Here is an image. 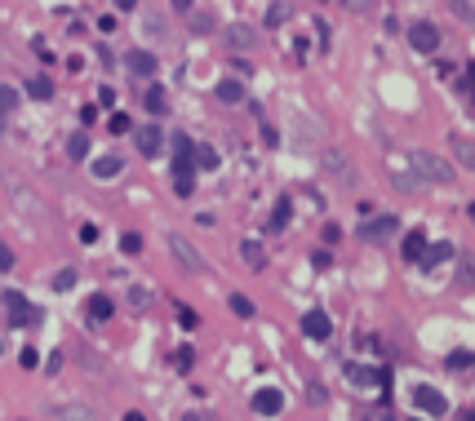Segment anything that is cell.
I'll return each mask as SVG.
<instances>
[{
	"instance_id": "cell-1",
	"label": "cell",
	"mask_w": 475,
	"mask_h": 421,
	"mask_svg": "<svg viewBox=\"0 0 475 421\" xmlns=\"http://www.w3.org/2000/svg\"><path fill=\"white\" fill-rule=\"evenodd\" d=\"M413 168H418V182H431V187H449L453 182V164L445 156H435V151H413Z\"/></svg>"
},
{
	"instance_id": "cell-2",
	"label": "cell",
	"mask_w": 475,
	"mask_h": 421,
	"mask_svg": "<svg viewBox=\"0 0 475 421\" xmlns=\"http://www.w3.org/2000/svg\"><path fill=\"white\" fill-rule=\"evenodd\" d=\"M169 253H173V262L183 266V271H191V275H205V271H209L205 258L191 248V240H183V235H169Z\"/></svg>"
},
{
	"instance_id": "cell-3",
	"label": "cell",
	"mask_w": 475,
	"mask_h": 421,
	"mask_svg": "<svg viewBox=\"0 0 475 421\" xmlns=\"http://www.w3.org/2000/svg\"><path fill=\"white\" fill-rule=\"evenodd\" d=\"M408 45H413L418 54H435L440 49V27L435 23H413L408 27Z\"/></svg>"
},
{
	"instance_id": "cell-4",
	"label": "cell",
	"mask_w": 475,
	"mask_h": 421,
	"mask_svg": "<svg viewBox=\"0 0 475 421\" xmlns=\"http://www.w3.org/2000/svg\"><path fill=\"white\" fill-rule=\"evenodd\" d=\"M413 399H418V408H422V413H431V417H445V413H449V399L440 395L435 386H418Z\"/></svg>"
},
{
	"instance_id": "cell-5",
	"label": "cell",
	"mask_w": 475,
	"mask_h": 421,
	"mask_svg": "<svg viewBox=\"0 0 475 421\" xmlns=\"http://www.w3.org/2000/svg\"><path fill=\"white\" fill-rule=\"evenodd\" d=\"M280 408H285V395L275 391V386H262V391L253 395V413H258V417H275Z\"/></svg>"
},
{
	"instance_id": "cell-6",
	"label": "cell",
	"mask_w": 475,
	"mask_h": 421,
	"mask_svg": "<svg viewBox=\"0 0 475 421\" xmlns=\"http://www.w3.org/2000/svg\"><path fill=\"white\" fill-rule=\"evenodd\" d=\"M125 67H129L134 76H156V71H160L156 54H147V49H129V54H125Z\"/></svg>"
},
{
	"instance_id": "cell-7",
	"label": "cell",
	"mask_w": 475,
	"mask_h": 421,
	"mask_svg": "<svg viewBox=\"0 0 475 421\" xmlns=\"http://www.w3.org/2000/svg\"><path fill=\"white\" fill-rule=\"evenodd\" d=\"M5 311H9V324H36V319H40L18 293H5Z\"/></svg>"
},
{
	"instance_id": "cell-8",
	"label": "cell",
	"mask_w": 475,
	"mask_h": 421,
	"mask_svg": "<svg viewBox=\"0 0 475 421\" xmlns=\"http://www.w3.org/2000/svg\"><path fill=\"white\" fill-rule=\"evenodd\" d=\"M302 333L316 337V342H324V337L333 333V324H329V315H324V311H307L302 315Z\"/></svg>"
},
{
	"instance_id": "cell-9",
	"label": "cell",
	"mask_w": 475,
	"mask_h": 421,
	"mask_svg": "<svg viewBox=\"0 0 475 421\" xmlns=\"http://www.w3.org/2000/svg\"><path fill=\"white\" fill-rule=\"evenodd\" d=\"M324 168L329 173H342V187H355V168L347 156H338V151H324Z\"/></svg>"
},
{
	"instance_id": "cell-10",
	"label": "cell",
	"mask_w": 475,
	"mask_h": 421,
	"mask_svg": "<svg viewBox=\"0 0 475 421\" xmlns=\"http://www.w3.org/2000/svg\"><path fill=\"white\" fill-rule=\"evenodd\" d=\"M54 421H98V413L89 408V403H58Z\"/></svg>"
},
{
	"instance_id": "cell-11",
	"label": "cell",
	"mask_w": 475,
	"mask_h": 421,
	"mask_svg": "<svg viewBox=\"0 0 475 421\" xmlns=\"http://www.w3.org/2000/svg\"><path fill=\"white\" fill-rule=\"evenodd\" d=\"M160 146H165V138H160V129H156V125L138 129V151H142L147 160H156V156H160Z\"/></svg>"
},
{
	"instance_id": "cell-12",
	"label": "cell",
	"mask_w": 475,
	"mask_h": 421,
	"mask_svg": "<svg viewBox=\"0 0 475 421\" xmlns=\"http://www.w3.org/2000/svg\"><path fill=\"white\" fill-rule=\"evenodd\" d=\"M422 253H427V235H422V231H408L404 244H400V258L404 262H422Z\"/></svg>"
},
{
	"instance_id": "cell-13",
	"label": "cell",
	"mask_w": 475,
	"mask_h": 421,
	"mask_svg": "<svg viewBox=\"0 0 475 421\" xmlns=\"http://www.w3.org/2000/svg\"><path fill=\"white\" fill-rule=\"evenodd\" d=\"M391 231H396V217H378V222H365V231H360V235H365L369 244H382Z\"/></svg>"
},
{
	"instance_id": "cell-14",
	"label": "cell",
	"mask_w": 475,
	"mask_h": 421,
	"mask_svg": "<svg viewBox=\"0 0 475 421\" xmlns=\"http://www.w3.org/2000/svg\"><path fill=\"white\" fill-rule=\"evenodd\" d=\"M111 311H116V306H111V297H107V293H93V297L85 301V315H89V319H98V324H103V319H111Z\"/></svg>"
},
{
	"instance_id": "cell-15",
	"label": "cell",
	"mask_w": 475,
	"mask_h": 421,
	"mask_svg": "<svg viewBox=\"0 0 475 421\" xmlns=\"http://www.w3.org/2000/svg\"><path fill=\"white\" fill-rule=\"evenodd\" d=\"M23 89H27V98H36V103H49V98H54V80L49 76H31Z\"/></svg>"
},
{
	"instance_id": "cell-16",
	"label": "cell",
	"mask_w": 475,
	"mask_h": 421,
	"mask_svg": "<svg viewBox=\"0 0 475 421\" xmlns=\"http://www.w3.org/2000/svg\"><path fill=\"white\" fill-rule=\"evenodd\" d=\"M227 45H231V49H253V45H258V36H253V27L236 23L231 31H227Z\"/></svg>"
},
{
	"instance_id": "cell-17",
	"label": "cell",
	"mask_w": 475,
	"mask_h": 421,
	"mask_svg": "<svg viewBox=\"0 0 475 421\" xmlns=\"http://www.w3.org/2000/svg\"><path fill=\"white\" fill-rule=\"evenodd\" d=\"M449 258H453V244L445 240V244H431V253H422V262H418V266L435 271V266H440V262H449Z\"/></svg>"
},
{
	"instance_id": "cell-18",
	"label": "cell",
	"mask_w": 475,
	"mask_h": 421,
	"mask_svg": "<svg viewBox=\"0 0 475 421\" xmlns=\"http://www.w3.org/2000/svg\"><path fill=\"white\" fill-rule=\"evenodd\" d=\"M218 103H227V107L244 103V84H240V80H222V84H218Z\"/></svg>"
},
{
	"instance_id": "cell-19",
	"label": "cell",
	"mask_w": 475,
	"mask_h": 421,
	"mask_svg": "<svg viewBox=\"0 0 475 421\" xmlns=\"http://www.w3.org/2000/svg\"><path fill=\"white\" fill-rule=\"evenodd\" d=\"M120 168H125L120 156H98V160H93V178H116Z\"/></svg>"
},
{
	"instance_id": "cell-20",
	"label": "cell",
	"mask_w": 475,
	"mask_h": 421,
	"mask_svg": "<svg viewBox=\"0 0 475 421\" xmlns=\"http://www.w3.org/2000/svg\"><path fill=\"white\" fill-rule=\"evenodd\" d=\"M191 160H195V164H200V168H205V173H214V168H218V151H214V146H205V142H200V146H191Z\"/></svg>"
},
{
	"instance_id": "cell-21",
	"label": "cell",
	"mask_w": 475,
	"mask_h": 421,
	"mask_svg": "<svg viewBox=\"0 0 475 421\" xmlns=\"http://www.w3.org/2000/svg\"><path fill=\"white\" fill-rule=\"evenodd\" d=\"M147 111H151V115H165V111H169V93L160 89V84H151V89H147Z\"/></svg>"
},
{
	"instance_id": "cell-22",
	"label": "cell",
	"mask_w": 475,
	"mask_h": 421,
	"mask_svg": "<svg viewBox=\"0 0 475 421\" xmlns=\"http://www.w3.org/2000/svg\"><path fill=\"white\" fill-rule=\"evenodd\" d=\"M347 377H351V381H360V386L382 381V373H378V368H360V364H347Z\"/></svg>"
},
{
	"instance_id": "cell-23",
	"label": "cell",
	"mask_w": 475,
	"mask_h": 421,
	"mask_svg": "<svg viewBox=\"0 0 475 421\" xmlns=\"http://www.w3.org/2000/svg\"><path fill=\"white\" fill-rule=\"evenodd\" d=\"M67 156L71 160H85L89 156V133H71V138H67Z\"/></svg>"
},
{
	"instance_id": "cell-24",
	"label": "cell",
	"mask_w": 475,
	"mask_h": 421,
	"mask_svg": "<svg viewBox=\"0 0 475 421\" xmlns=\"http://www.w3.org/2000/svg\"><path fill=\"white\" fill-rule=\"evenodd\" d=\"M289 213H293V200L285 195L280 204H275V213H271V231H285L289 226Z\"/></svg>"
},
{
	"instance_id": "cell-25",
	"label": "cell",
	"mask_w": 475,
	"mask_h": 421,
	"mask_svg": "<svg viewBox=\"0 0 475 421\" xmlns=\"http://www.w3.org/2000/svg\"><path fill=\"white\" fill-rule=\"evenodd\" d=\"M240 248H244V262H249L253 271H262V266H267V258H262V244H258V240H244Z\"/></svg>"
},
{
	"instance_id": "cell-26",
	"label": "cell",
	"mask_w": 475,
	"mask_h": 421,
	"mask_svg": "<svg viewBox=\"0 0 475 421\" xmlns=\"http://www.w3.org/2000/svg\"><path fill=\"white\" fill-rule=\"evenodd\" d=\"M120 248L129 253V258H138V253H142V235H138V231H125V235H120Z\"/></svg>"
},
{
	"instance_id": "cell-27",
	"label": "cell",
	"mask_w": 475,
	"mask_h": 421,
	"mask_svg": "<svg viewBox=\"0 0 475 421\" xmlns=\"http://www.w3.org/2000/svg\"><path fill=\"white\" fill-rule=\"evenodd\" d=\"M54 289H58V293H71V289H76V271H71V266H62V271L54 275Z\"/></svg>"
},
{
	"instance_id": "cell-28",
	"label": "cell",
	"mask_w": 475,
	"mask_h": 421,
	"mask_svg": "<svg viewBox=\"0 0 475 421\" xmlns=\"http://www.w3.org/2000/svg\"><path fill=\"white\" fill-rule=\"evenodd\" d=\"M18 107V89H9V84H0V115Z\"/></svg>"
},
{
	"instance_id": "cell-29",
	"label": "cell",
	"mask_w": 475,
	"mask_h": 421,
	"mask_svg": "<svg viewBox=\"0 0 475 421\" xmlns=\"http://www.w3.org/2000/svg\"><path fill=\"white\" fill-rule=\"evenodd\" d=\"M231 311H236L240 319H249V315H253V301L244 297V293H231Z\"/></svg>"
},
{
	"instance_id": "cell-30",
	"label": "cell",
	"mask_w": 475,
	"mask_h": 421,
	"mask_svg": "<svg viewBox=\"0 0 475 421\" xmlns=\"http://www.w3.org/2000/svg\"><path fill=\"white\" fill-rule=\"evenodd\" d=\"M191 31H214V13H191Z\"/></svg>"
},
{
	"instance_id": "cell-31",
	"label": "cell",
	"mask_w": 475,
	"mask_h": 421,
	"mask_svg": "<svg viewBox=\"0 0 475 421\" xmlns=\"http://www.w3.org/2000/svg\"><path fill=\"white\" fill-rule=\"evenodd\" d=\"M342 9H351V13H369L373 9V0H338Z\"/></svg>"
},
{
	"instance_id": "cell-32",
	"label": "cell",
	"mask_w": 475,
	"mask_h": 421,
	"mask_svg": "<svg viewBox=\"0 0 475 421\" xmlns=\"http://www.w3.org/2000/svg\"><path fill=\"white\" fill-rule=\"evenodd\" d=\"M285 18H289V5H275V9L267 13V27H280Z\"/></svg>"
},
{
	"instance_id": "cell-33",
	"label": "cell",
	"mask_w": 475,
	"mask_h": 421,
	"mask_svg": "<svg viewBox=\"0 0 475 421\" xmlns=\"http://www.w3.org/2000/svg\"><path fill=\"white\" fill-rule=\"evenodd\" d=\"M449 368H471V350H453V355H449Z\"/></svg>"
},
{
	"instance_id": "cell-34",
	"label": "cell",
	"mask_w": 475,
	"mask_h": 421,
	"mask_svg": "<svg viewBox=\"0 0 475 421\" xmlns=\"http://www.w3.org/2000/svg\"><path fill=\"white\" fill-rule=\"evenodd\" d=\"M173 191H178V195H183V200H187V195L195 191V178H178V182H173Z\"/></svg>"
},
{
	"instance_id": "cell-35",
	"label": "cell",
	"mask_w": 475,
	"mask_h": 421,
	"mask_svg": "<svg viewBox=\"0 0 475 421\" xmlns=\"http://www.w3.org/2000/svg\"><path fill=\"white\" fill-rule=\"evenodd\" d=\"M18 359H23V368H36V364H40V350L27 346V350H18Z\"/></svg>"
},
{
	"instance_id": "cell-36",
	"label": "cell",
	"mask_w": 475,
	"mask_h": 421,
	"mask_svg": "<svg viewBox=\"0 0 475 421\" xmlns=\"http://www.w3.org/2000/svg\"><path fill=\"white\" fill-rule=\"evenodd\" d=\"M5 271H13V248L0 244V275H5Z\"/></svg>"
},
{
	"instance_id": "cell-37",
	"label": "cell",
	"mask_w": 475,
	"mask_h": 421,
	"mask_svg": "<svg viewBox=\"0 0 475 421\" xmlns=\"http://www.w3.org/2000/svg\"><path fill=\"white\" fill-rule=\"evenodd\" d=\"M191 355H195V350H191V346H183V350H178V359H173V364L187 373V368H191Z\"/></svg>"
},
{
	"instance_id": "cell-38",
	"label": "cell",
	"mask_w": 475,
	"mask_h": 421,
	"mask_svg": "<svg viewBox=\"0 0 475 421\" xmlns=\"http://www.w3.org/2000/svg\"><path fill=\"white\" fill-rule=\"evenodd\" d=\"M453 151H457V160H471V142L467 138H453Z\"/></svg>"
},
{
	"instance_id": "cell-39",
	"label": "cell",
	"mask_w": 475,
	"mask_h": 421,
	"mask_svg": "<svg viewBox=\"0 0 475 421\" xmlns=\"http://www.w3.org/2000/svg\"><path fill=\"white\" fill-rule=\"evenodd\" d=\"M111 133H129V115H111Z\"/></svg>"
},
{
	"instance_id": "cell-40",
	"label": "cell",
	"mask_w": 475,
	"mask_h": 421,
	"mask_svg": "<svg viewBox=\"0 0 475 421\" xmlns=\"http://www.w3.org/2000/svg\"><path fill=\"white\" fill-rule=\"evenodd\" d=\"M80 240L93 244V240H98V226H93V222H85V226H80Z\"/></svg>"
},
{
	"instance_id": "cell-41",
	"label": "cell",
	"mask_w": 475,
	"mask_h": 421,
	"mask_svg": "<svg viewBox=\"0 0 475 421\" xmlns=\"http://www.w3.org/2000/svg\"><path fill=\"white\" fill-rule=\"evenodd\" d=\"M178 319H183V328H195V319H200V315H195V311H187V306H183V311H178Z\"/></svg>"
},
{
	"instance_id": "cell-42",
	"label": "cell",
	"mask_w": 475,
	"mask_h": 421,
	"mask_svg": "<svg viewBox=\"0 0 475 421\" xmlns=\"http://www.w3.org/2000/svg\"><path fill=\"white\" fill-rule=\"evenodd\" d=\"M457 93H462V98L471 93V71H462V76H457Z\"/></svg>"
},
{
	"instance_id": "cell-43",
	"label": "cell",
	"mask_w": 475,
	"mask_h": 421,
	"mask_svg": "<svg viewBox=\"0 0 475 421\" xmlns=\"http://www.w3.org/2000/svg\"><path fill=\"white\" fill-rule=\"evenodd\" d=\"M453 13H457V18H471V5H467V0H453Z\"/></svg>"
},
{
	"instance_id": "cell-44",
	"label": "cell",
	"mask_w": 475,
	"mask_h": 421,
	"mask_svg": "<svg viewBox=\"0 0 475 421\" xmlns=\"http://www.w3.org/2000/svg\"><path fill=\"white\" fill-rule=\"evenodd\" d=\"M116 9H138V0H111Z\"/></svg>"
},
{
	"instance_id": "cell-45",
	"label": "cell",
	"mask_w": 475,
	"mask_h": 421,
	"mask_svg": "<svg viewBox=\"0 0 475 421\" xmlns=\"http://www.w3.org/2000/svg\"><path fill=\"white\" fill-rule=\"evenodd\" d=\"M125 421H147V417L142 413H125Z\"/></svg>"
}]
</instances>
